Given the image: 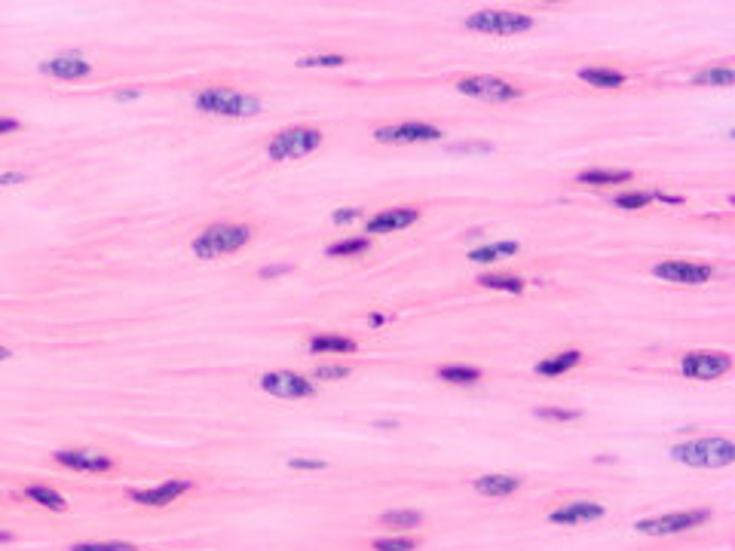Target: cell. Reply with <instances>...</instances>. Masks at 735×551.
I'll list each match as a JSON object with an SVG mask.
<instances>
[{"instance_id": "45", "label": "cell", "mask_w": 735, "mask_h": 551, "mask_svg": "<svg viewBox=\"0 0 735 551\" xmlns=\"http://www.w3.org/2000/svg\"><path fill=\"white\" fill-rule=\"evenodd\" d=\"M368 322H371V325H384V322H386V316H380V313H374V316H371V319H368Z\"/></svg>"}, {"instance_id": "13", "label": "cell", "mask_w": 735, "mask_h": 551, "mask_svg": "<svg viewBox=\"0 0 735 551\" xmlns=\"http://www.w3.org/2000/svg\"><path fill=\"white\" fill-rule=\"evenodd\" d=\"M423 211L417 206H392V209H380L377 215H371L365 221V236H386V233H399L408 230L420 221Z\"/></svg>"}, {"instance_id": "21", "label": "cell", "mask_w": 735, "mask_h": 551, "mask_svg": "<svg viewBox=\"0 0 735 551\" xmlns=\"http://www.w3.org/2000/svg\"><path fill=\"white\" fill-rule=\"evenodd\" d=\"M518 251H521V243H515V239H500V243H487V245L472 249L469 260L472 264H497V260L515 258Z\"/></svg>"}, {"instance_id": "28", "label": "cell", "mask_w": 735, "mask_h": 551, "mask_svg": "<svg viewBox=\"0 0 735 551\" xmlns=\"http://www.w3.org/2000/svg\"><path fill=\"white\" fill-rule=\"evenodd\" d=\"M371 249V239L368 236H350V239H341V243H331L325 254L328 258H356V254H365Z\"/></svg>"}, {"instance_id": "11", "label": "cell", "mask_w": 735, "mask_h": 551, "mask_svg": "<svg viewBox=\"0 0 735 551\" xmlns=\"http://www.w3.org/2000/svg\"><path fill=\"white\" fill-rule=\"evenodd\" d=\"M190 490H196V481H190V478H166V481L145 487V490H129V499L145 508H166L187 497Z\"/></svg>"}, {"instance_id": "31", "label": "cell", "mask_w": 735, "mask_h": 551, "mask_svg": "<svg viewBox=\"0 0 735 551\" xmlns=\"http://www.w3.org/2000/svg\"><path fill=\"white\" fill-rule=\"evenodd\" d=\"M374 551H417V542L411 536H380L371 542Z\"/></svg>"}, {"instance_id": "26", "label": "cell", "mask_w": 735, "mask_h": 551, "mask_svg": "<svg viewBox=\"0 0 735 551\" xmlns=\"http://www.w3.org/2000/svg\"><path fill=\"white\" fill-rule=\"evenodd\" d=\"M692 83H696V86H720V89H726V86H732V83H735V70L730 65H714V68L698 70V74L692 77Z\"/></svg>"}, {"instance_id": "1", "label": "cell", "mask_w": 735, "mask_h": 551, "mask_svg": "<svg viewBox=\"0 0 735 551\" xmlns=\"http://www.w3.org/2000/svg\"><path fill=\"white\" fill-rule=\"evenodd\" d=\"M194 108L200 114L209 117H230V119H245L258 117L264 111V102L252 92H239L230 86H202L194 95Z\"/></svg>"}, {"instance_id": "15", "label": "cell", "mask_w": 735, "mask_h": 551, "mask_svg": "<svg viewBox=\"0 0 735 551\" xmlns=\"http://www.w3.org/2000/svg\"><path fill=\"white\" fill-rule=\"evenodd\" d=\"M604 514H607V508L595 503V499H570V503L557 506L555 512H549V521L555 527H579V524L600 521Z\"/></svg>"}, {"instance_id": "8", "label": "cell", "mask_w": 735, "mask_h": 551, "mask_svg": "<svg viewBox=\"0 0 735 551\" xmlns=\"http://www.w3.org/2000/svg\"><path fill=\"white\" fill-rule=\"evenodd\" d=\"M457 92L491 104H506L524 95V89L503 80V77H463V80H457Z\"/></svg>"}, {"instance_id": "29", "label": "cell", "mask_w": 735, "mask_h": 551, "mask_svg": "<svg viewBox=\"0 0 735 551\" xmlns=\"http://www.w3.org/2000/svg\"><path fill=\"white\" fill-rule=\"evenodd\" d=\"M649 190H628V193H619L613 196V206L622 209V211H638V209H647L649 206Z\"/></svg>"}, {"instance_id": "24", "label": "cell", "mask_w": 735, "mask_h": 551, "mask_svg": "<svg viewBox=\"0 0 735 551\" xmlns=\"http://www.w3.org/2000/svg\"><path fill=\"white\" fill-rule=\"evenodd\" d=\"M438 380L450 386H475L482 380V367L475 365H444L438 367Z\"/></svg>"}, {"instance_id": "23", "label": "cell", "mask_w": 735, "mask_h": 551, "mask_svg": "<svg viewBox=\"0 0 735 551\" xmlns=\"http://www.w3.org/2000/svg\"><path fill=\"white\" fill-rule=\"evenodd\" d=\"M25 499L40 508H49V512H68V499L62 497L59 490H53V487L46 484H31L25 487Z\"/></svg>"}, {"instance_id": "42", "label": "cell", "mask_w": 735, "mask_h": 551, "mask_svg": "<svg viewBox=\"0 0 735 551\" xmlns=\"http://www.w3.org/2000/svg\"><path fill=\"white\" fill-rule=\"evenodd\" d=\"M114 98L117 102H136V98H141V89H117Z\"/></svg>"}, {"instance_id": "32", "label": "cell", "mask_w": 735, "mask_h": 551, "mask_svg": "<svg viewBox=\"0 0 735 551\" xmlns=\"http://www.w3.org/2000/svg\"><path fill=\"white\" fill-rule=\"evenodd\" d=\"M346 65V55H303L298 59V68H343Z\"/></svg>"}, {"instance_id": "44", "label": "cell", "mask_w": 735, "mask_h": 551, "mask_svg": "<svg viewBox=\"0 0 735 551\" xmlns=\"http://www.w3.org/2000/svg\"><path fill=\"white\" fill-rule=\"evenodd\" d=\"M12 539H16V536H12L10 530H0V542H12Z\"/></svg>"}, {"instance_id": "18", "label": "cell", "mask_w": 735, "mask_h": 551, "mask_svg": "<svg viewBox=\"0 0 735 551\" xmlns=\"http://www.w3.org/2000/svg\"><path fill=\"white\" fill-rule=\"evenodd\" d=\"M307 350L313 356H343V352H356L359 343L346 334H331V331H322V334H313L307 341Z\"/></svg>"}, {"instance_id": "35", "label": "cell", "mask_w": 735, "mask_h": 551, "mask_svg": "<svg viewBox=\"0 0 735 551\" xmlns=\"http://www.w3.org/2000/svg\"><path fill=\"white\" fill-rule=\"evenodd\" d=\"M448 151L450 153H493V144H487V141H457Z\"/></svg>"}, {"instance_id": "38", "label": "cell", "mask_w": 735, "mask_h": 551, "mask_svg": "<svg viewBox=\"0 0 735 551\" xmlns=\"http://www.w3.org/2000/svg\"><path fill=\"white\" fill-rule=\"evenodd\" d=\"M294 267L292 264H267V267H260L258 276L260 279H279V276H285V273H292Z\"/></svg>"}, {"instance_id": "10", "label": "cell", "mask_w": 735, "mask_h": 551, "mask_svg": "<svg viewBox=\"0 0 735 551\" xmlns=\"http://www.w3.org/2000/svg\"><path fill=\"white\" fill-rule=\"evenodd\" d=\"M260 390L273 399H285V401H303L316 395V383L303 374L294 371H267L260 377Z\"/></svg>"}, {"instance_id": "41", "label": "cell", "mask_w": 735, "mask_h": 551, "mask_svg": "<svg viewBox=\"0 0 735 551\" xmlns=\"http://www.w3.org/2000/svg\"><path fill=\"white\" fill-rule=\"evenodd\" d=\"M19 129V119L16 117H0V136H10V132Z\"/></svg>"}, {"instance_id": "12", "label": "cell", "mask_w": 735, "mask_h": 551, "mask_svg": "<svg viewBox=\"0 0 735 551\" xmlns=\"http://www.w3.org/2000/svg\"><path fill=\"white\" fill-rule=\"evenodd\" d=\"M371 136L377 144H429V141H442L444 132L433 123H399L377 126Z\"/></svg>"}, {"instance_id": "39", "label": "cell", "mask_w": 735, "mask_h": 551, "mask_svg": "<svg viewBox=\"0 0 735 551\" xmlns=\"http://www.w3.org/2000/svg\"><path fill=\"white\" fill-rule=\"evenodd\" d=\"M649 200H653V202H665V206H683V196L665 193V190H649Z\"/></svg>"}, {"instance_id": "30", "label": "cell", "mask_w": 735, "mask_h": 551, "mask_svg": "<svg viewBox=\"0 0 735 551\" xmlns=\"http://www.w3.org/2000/svg\"><path fill=\"white\" fill-rule=\"evenodd\" d=\"M533 416L546 423H574L582 416V411H579V407H536Z\"/></svg>"}, {"instance_id": "5", "label": "cell", "mask_w": 735, "mask_h": 551, "mask_svg": "<svg viewBox=\"0 0 735 551\" xmlns=\"http://www.w3.org/2000/svg\"><path fill=\"white\" fill-rule=\"evenodd\" d=\"M475 34H491V37H512V34H524L533 28V16L518 10H478L466 16L463 22Z\"/></svg>"}, {"instance_id": "19", "label": "cell", "mask_w": 735, "mask_h": 551, "mask_svg": "<svg viewBox=\"0 0 735 551\" xmlns=\"http://www.w3.org/2000/svg\"><path fill=\"white\" fill-rule=\"evenodd\" d=\"M582 362V352L579 350H564V352H555V356H546L540 358V362L533 365V371L540 374V377H561V374L574 371Z\"/></svg>"}, {"instance_id": "2", "label": "cell", "mask_w": 735, "mask_h": 551, "mask_svg": "<svg viewBox=\"0 0 735 551\" xmlns=\"http://www.w3.org/2000/svg\"><path fill=\"white\" fill-rule=\"evenodd\" d=\"M254 230L249 224H209L206 230H200L190 243V251L196 254L200 260H218L227 258V254H236L239 249L252 243Z\"/></svg>"}, {"instance_id": "25", "label": "cell", "mask_w": 735, "mask_h": 551, "mask_svg": "<svg viewBox=\"0 0 735 551\" xmlns=\"http://www.w3.org/2000/svg\"><path fill=\"white\" fill-rule=\"evenodd\" d=\"M475 282L482 288H491V292H506V294H521L527 288V282L521 279V276H503V273H482Z\"/></svg>"}, {"instance_id": "36", "label": "cell", "mask_w": 735, "mask_h": 551, "mask_svg": "<svg viewBox=\"0 0 735 551\" xmlns=\"http://www.w3.org/2000/svg\"><path fill=\"white\" fill-rule=\"evenodd\" d=\"M359 218H365V209H359V206H346V209H337L334 215H331V224H337V227H346V224L359 221Z\"/></svg>"}, {"instance_id": "16", "label": "cell", "mask_w": 735, "mask_h": 551, "mask_svg": "<svg viewBox=\"0 0 735 551\" xmlns=\"http://www.w3.org/2000/svg\"><path fill=\"white\" fill-rule=\"evenodd\" d=\"M40 74L55 77V80H83L92 74V62L80 53H59L53 59L40 62Z\"/></svg>"}, {"instance_id": "6", "label": "cell", "mask_w": 735, "mask_h": 551, "mask_svg": "<svg viewBox=\"0 0 735 551\" xmlns=\"http://www.w3.org/2000/svg\"><path fill=\"white\" fill-rule=\"evenodd\" d=\"M705 521H711L708 508H687V512H668V514H656V518H643L634 524V530L643 536H677V533H687V530L702 527Z\"/></svg>"}, {"instance_id": "20", "label": "cell", "mask_w": 735, "mask_h": 551, "mask_svg": "<svg viewBox=\"0 0 735 551\" xmlns=\"http://www.w3.org/2000/svg\"><path fill=\"white\" fill-rule=\"evenodd\" d=\"M576 77L582 83H589V86L595 89H619L625 86V74L616 68H604V65H589V68H579Z\"/></svg>"}, {"instance_id": "17", "label": "cell", "mask_w": 735, "mask_h": 551, "mask_svg": "<svg viewBox=\"0 0 735 551\" xmlns=\"http://www.w3.org/2000/svg\"><path fill=\"white\" fill-rule=\"evenodd\" d=\"M472 490L478 497H491V499H506L515 497L521 490V478L518 475H503V472H491V475H478L472 481Z\"/></svg>"}, {"instance_id": "34", "label": "cell", "mask_w": 735, "mask_h": 551, "mask_svg": "<svg viewBox=\"0 0 735 551\" xmlns=\"http://www.w3.org/2000/svg\"><path fill=\"white\" fill-rule=\"evenodd\" d=\"M352 371L346 365H316L313 367V377H310V380H313V383H316V380H346Z\"/></svg>"}, {"instance_id": "40", "label": "cell", "mask_w": 735, "mask_h": 551, "mask_svg": "<svg viewBox=\"0 0 735 551\" xmlns=\"http://www.w3.org/2000/svg\"><path fill=\"white\" fill-rule=\"evenodd\" d=\"M25 172H0V187H16V184H25Z\"/></svg>"}, {"instance_id": "43", "label": "cell", "mask_w": 735, "mask_h": 551, "mask_svg": "<svg viewBox=\"0 0 735 551\" xmlns=\"http://www.w3.org/2000/svg\"><path fill=\"white\" fill-rule=\"evenodd\" d=\"M12 358V350L10 346H0V362H10Z\"/></svg>"}, {"instance_id": "14", "label": "cell", "mask_w": 735, "mask_h": 551, "mask_svg": "<svg viewBox=\"0 0 735 551\" xmlns=\"http://www.w3.org/2000/svg\"><path fill=\"white\" fill-rule=\"evenodd\" d=\"M55 465L70 472H89V475H104V472L114 469V459L102 450H87V448H70V450H55L53 454Z\"/></svg>"}, {"instance_id": "7", "label": "cell", "mask_w": 735, "mask_h": 551, "mask_svg": "<svg viewBox=\"0 0 735 551\" xmlns=\"http://www.w3.org/2000/svg\"><path fill=\"white\" fill-rule=\"evenodd\" d=\"M732 371V356L720 350H692L687 356H681V374L687 380H698V383H711L720 380L723 374Z\"/></svg>"}, {"instance_id": "9", "label": "cell", "mask_w": 735, "mask_h": 551, "mask_svg": "<svg viewBox=\"0 0 735 551\" xmlns=\"http://www.w3.org/2000/svg\"><path fill=\"white\" fill-rule=\"evenodd\" d=\"M714 267L702 264V260H683V258H671L653 264V276L668 285H705V282L714 279Z\"/></svg>"}, {"instance_id": "33", "label": "cell", "mask_w": 735, "mask_h": 551, "mask_svg": "<svg viewBox=\"0 0 735 551\" xmlns=\"http://www.w3.org/2000/svg\"><path fill=\"white\" fill-rule=\"evenodd\" d=\"M68 551H138L132 542H77Z\"/></svg>"}, {"instance_id": "37", "label": "cell", "mask_w": 735, "mask_h": 551, "mask_svg": "<svg viewBox=\"0 0 735 551\" xmlns=\"http://www.w3.org/2000/svg\"><path fill=\"white\" fill-rule=\"evenodd\" d=\"M288 469H294V472H322V469H325V459L292 456V459H288Z\"/></svg>"}, {"instance_id": "4", "label": "cell", "mask_w": 735, "mask_h": 551, "mask_svg": "<svg viewBox=\"0 0 735 551\" xmlns=\"http://www.w3.org/2000/svg\"><path fill=\"white\" fill-rule=\"evenodd\" d=\"M322 129H313V126H292V129H282L267 141V157L273 162H292L301 157H310L313 151L322 147Z\"/></svg>"}, {"instance_id": "22", "label": "cell", "mask_w": 735, "mask_h": 551, "mask_svg": "<svg viewBox=\"0 0 735 551\" xmlns=\"http://www.w3.org/2000/svg\"><path fill=\"white\" fill-rule=\"evenodd\" d=\"M576 181L589 184V187H610V184H628L632 172L628 169H582L576 175Z\"/></svg>"}, {"instance_id": "3", "label": "cell", "mask_w": 735, "mask_h": 551, "mask_svg": "<svg viewBox=\"0 0 735 551\" xmlns=\"http://www.w3.org/2000/svg\"><path fill=\"white\" fill-rule=\"evenodd\" d=\"M671 459L690 469H726L735 463V444L730 438H692L671 448Z\"/></svg>"}, {"instance_id": "27", "label": "cell", "mask_w": 735, "mask_h": 551, "mask_svg": "<svg viewBox=\"0 0 735 551\" xmlns=\"http://www.w3.org/2000/svg\"><path fill=\"white\" fill-rule=\"evenodd\" d=\"M380 524L392 527V530H414L423 524V512H414V508H392V512L380 514Z\"/></svg>"}]
</instances>
